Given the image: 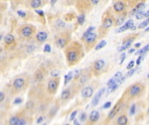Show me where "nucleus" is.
<instances>
[{"label": "nucleus", "mask_w": 149, "mask_h": 125, "mask_svg": "<svg viewBox=\"0 0 149 125\" xmlns=\"http://www.w3.org/2000/svg\"><path fill=\"white\" fill-rule=\"evenodd\" d=\"M78 57H79L78 51L74 48L72 49L69 48V50H67V51H66V58H67V61L71 65L75 63L78 60Z\"/></svg>", "instance_id": "nucleus-1"}, {"label": "nucleus", "mask_w": 149, "mask_h": 125, "mask_svg": "<svg viewBox=\"0 0 149 125\" xmlns=\"http://www.w3.org/2000/svg\"><path fill=\"white\" fill-rule=\"evenodd\" d=\"M34 33V29L31 25H24L20 29V35L23 38H30Z\"/></svg>", "instance_id": "nucleus-2"}, {"label": "nucleus", "mask_w": 149, "mask_h": 125, "mask_svg": "<svg viewBox=\"0 0 149 125\" xmlns=\"http://www.w3.org/2000/svg\"><path fill=\"white\" fill-rule=\"evenodd\" d=\"M59 79H51L48 82L47 88L50 93L54 94L57 91V89L59 87Z\"/></svg>", "instance_id": "nucleus-3"}, {"label": "nucleus", "mask_w": 149, "mask_h": 125, "mask_svg": "<svg viewBox=\"0 0 149 125\" xmlns=\"http://www.w3.org/2000/svg\"><path fill=\"white\" fill-rule=\"evenodd\" d=\"M142 86L140 84H134L130 87L129 89V94L131 97H136L140 94L142 91Z\"/></svg>", "instance_id": "nucleus-4"}, {"label": "nucleus", "mask_w": 149, "mask_h": 125, "mask_svg": "<svg viewBox=\"0 0 149 125\" xmlns=\"http://www.w3.org/2000/svg\"><path fill=\"white\" fill-rule=\"evenodd\" d=\"M25 81L24 80V78L18 77L13 81L12 85H13V89H15L16 91H20L25 87Z\"/></svg>", "instance_id": "nucleus-5"}, {"label": "nucleus", "mask_w": 149, "mask_h": 125, "mask_svg": "<svg viewBox=\"0 0 149 125\" xmlns=\"http://www.w3.org/2000/svg\"><path fill=\"white\" fill-rule=\"evenodd\" d=\"M93 94V89L90 86L85 87L81 91V96L85 98H89L92 96Z\"/></svg>", "instance_id": "nucleus-6"}, {"label": "nucleus", "mask_w": 149, "mask_h": 125, "mask_svg": "<svg viewBox=\"0 0 149 125\" xmlns=\"http://www.w3.org/2000/svg\"><path fill=\"white\" fill-rule=\"evenodd\" d=\"M105 91H106V89H105V88H102L101 90H99V91H98V92L95 95V97H93V99H92V106H96V105L98 103L99 100H100L101 96L104 94Z\"/></svg>", "instance_id": "nucleus-7"}, {"label": "nucleus", "mask_w": 149, "mask_h": 125, "mask_svg": "<svg viewBox=\"0 0 149 125\" xmlns=\"http://www.w3.org/2000/svg\"><path fill=\"white\" fill-rule=\"evenodd\" d=\"M121 103L120 102V103H118L117 104H116L114 107H113V109L112 110V111L109 113V115H108V118L109 119H112V118H113L115 116H116V114H117L120 110V108H121Z\"/></svg>", "instance_id": "nucleus-8"}, {"label": "nucleus", "mask_w": 149, "mask_h": 125, "mask_svg": "<svg viewBox=\"0 0 149 125\" xmlns=\"http://www.w3.org/2000/svg\"><path fill=\"white\" fill-rule=\"evenodd\" d=\"M47 37H48V35H47L46 32L40 31V32H39L36 35V39H37V41H39L40 43H43V42H45L47 39Z\"/></svg>", "instance_id": "nucleus-9"}, {"label": "nucleus", "mask_w": 149, "mask_h": 125, "mask_svg": "<svg viewBox=\"0 0 149 125\" xmlns=\"http://www.w3.org/2000/svg\"><path fill=\"white\" fill-rule=\"evenodd\" d=\"M113 24V19L112 17H106V19L103 20V24H102V26L106 29H109Z\"/></svg>", "instance_id": "nucleus-10"}, {"label": "nucleus", "mask_w": 149, "mask_h": 125, "mask_svg": "<svg viewBox=\"0 0 149 125\" xmlns=\"http://www.w3.org/2000/svg\"><path fill=\"white\" fill-rule=\"evenodd\" d=\"M132 41H134V38H129V39L126 40V41L124 42V44H123V46H121L120 48H119V49H118V50H119V51H123V50H126V49H128V48L131 46V44H132Z\"/></svg>", "instance_id": "nucleus-11"}, {"label": "nucleus", "mask_w": 149, "mask_h": 125, "mask_svg": "<svg viewBox=\"0 0 149 125\" xmlns=\"http://www.w3.org/2000/svg\"><path fill=\"white\" fill-rule=\"evenodd\" d=\"M89 119L92 122H96L99 119V112L97 110H92L89 116Z\"/></svg>", "instance_id": "nucleus-12"}, {"label": "nucleus", "mask_w": 149, "mask_h": 125, "mask_svg": "<svg viewBox=\"0 0 149 125\" xmlns=\"http://www.w3.org/2000/svg\"><path fill=\"white\" fill-rule=\"evenodd\" d=\"M113 9L115 10V11L121 12V11L125 9V5H124V3L121 2V1L116 2V3L113 5Z\"/></svg>", "instance_id": "nucleus-13"}, {"label": "nucleus", "mask_w": 149, "mask_h": 125, "mask_svg": "<svg viewBox=\"0 0 149 125\" xmlns=\"http://www.w3.org/2000/svg\"><path fill=\"white\" fill-rule=\"evenodd\" d=\"M66 43H67V40H66L65 38H59L56 40V45L61 49H63L66 45Z\"/></svg>", "instance_id": "nucleus-14"}, {"label": "nucleus", "mask_w": 149, "mask_h": 125, "mask_svg": "<svg viewBox=\"0 0 149 125\" xmlns=\"http://www.w3.org/2000/svg\"><path fill=\"white\" fill-rule=\"evenodd\" d=\"M104 66H105V61L102 59H99L94 63V69L96 70H100L101 69H103Z\"/></svg>", "instance_id": "nucleus-15"}, {"label": "nucleus", "mask_w": 149, "mask_h": 125, "mask_svg": "<svg viewBox=\"0 0 149 125\" xmlns=\"http://www.w3.org/2000/svg\"><path fill=\"white\" fill-rule=\"evenodd\" d=\"M42 5V1L41 0H31L30 6L32 9H37Z\"/></svg>", "instance_id": "nucleus-16"}, {"label": "nucleus", "mask_w": 149, "mask_h": 125, "mask_svg": "<svg viewBox=\"0 0 149 125\" xmlns=\"http://www.w3.org/2000/svg\"><path fill=\"white\" fill-rule=\"evenodd\" d=\"M71 97V90L70 89H65L61 93V98L63 100H67Z\"/></svg>", "instance_id": "nucleus-17"}, {"label": "nucleus", "mask_w": 149, "mask_h": 125, "mask_svg": "<svg viewBox=\"0 0 149 125\" xmlns=\"http://www.w3.org/2000/svg\"><path fill=\"white\" fill-rule=\"evenodd\" d=\"M34 78L38 82H40L44 79V73H43V71L41 69H38L36 71L35 74H34Z\"/></svg>", "instance_id": "nucleus-18"}, {"label": "nucleus", "mask_w": 149, "mask_h": 125, "mask_svg": "<svg viewBox=\"0 0 149 125\" xmlns=\"http://www.w3.org/2000/svg\"><path fill=\"white\" fill-rule=\"evenodd\" d=\"M96 38H97V34H95V33H91L88 37L86 38V44H93L94 42H95V40H96Z\"/></svg>", "instance_id": "nucleus-19"}, {"label": "nucleus", "mask_w": 149, "mask_h": 125, "mask_svg": "<svg viewBox=\"0 0 149 125\" xmlns=\"http://www.w3.org/2000/svg\"><path fill=\"white\" fill-rule=\"evenodd\" d=\"M128 122V119L126 116H120L117 119V123L118 125H126Z\"/></svg>", "instance_id": "nucleus-20"}, {"label": "nucleus", "mask_w": 149, "mask_h": 125, "mask_svg": "<svg viewBox=\"0 0 149 125\" xmlns=\"http://www.w3.org/2000/svg\"><path fill=\"white\" fill-rule=\"evenodd\" d=\"M14 40H15L14 36H13V35H11V34L6 35L5 37V38H4L5 43L7 44H12V43L14 42Z\"/></svg>", "instance_id": "nucleus-21"}, {"label": "nucleus", "mask_w": 149, "mask_h": 125, "mask_svg": "<svg viewBox=\"0 0 149 125\" xmlns=\"http://www.w3.org/2000/svg\"><path fill=\"white\" fill-rule=\"evenodd\" d=\"M95 30V27L94 26H92V27H89L88 28V30H86V32H84V34H83V36H82V39H86V38L88 37V36L91 34V33H92L93 32V30Z\"/></svg>", "instance_id": "nucleus-22"}, {"label": "nucleus", "mask_w": 149, "mask_h": 125, "mask_svg": "<svg viewBox=\"0 0 149 125\" xmlns=\"http://www.w3.org/2000/svg\"><path fill=\"white\" fill-rule=\"evenodd\" d=\"M19 121V116H11L9 120V125H18Z\"/></svg>", "instance_id": "nucleus-23"}, {"label": "nucleus", "mask_w": 149, "mask_h": 125, "mask_svg": "<svg viewBox=\"0 0 149 125\" xmlns=\"http://www.w3.org/2000/svg\"><path fill=\"white\" fill-rule=\"evenodd\" d=\"M73 77V71H70V72L67 74V75H65V85L67 84Z\"/></svg>", "instance_id": "nucleus-24"}, {"label": "nucleus", "mask_w": 149, "mask_h": 125, "mask_svg": "<svg viewBox=\"0 0 149 125\" xmlns=\"http://www.w3.org/2000/svg\"><path fill=\"white\" fill-rule=\"evenodd\" d=\"M89 79V77L87 75H82L80 77H79V83L81 84H85Z\"/></svg>", "instance_id": "nucleus-25"}, {"label": "nucleus", "mask_w": 149, "mask_h": 125, "mask_svg": "<svg viewBox=\"0 0 149 125\" xmlns=\"http://www.w3.org/2000/svg\"><path fill=\"white\" fill-rule=\"evenodd\" d=\"M144 7H145V4H144V3H140V4L136 6V8L132 11V13H134V12H136V11H139L142 10ZM132 15H134V14H132Z\"/></svg>", "instance_id": "nucleus-26"}, {"label": "nucleus", "mask_w": 149, "mask_h": 125, "mask_svg": "<svg viewBox=\"0 0 149 125\" xmlns=\"http://www.w3.org/2000/svg\"><path fill=\"white\" fill-rule=\"evenodd\" d=\"M106 45V41H101V42H99L98 44V45L96 46V50H100V49H102V48H104L105 46Z\"/></svg>", "instance_id": "nucleus-27"}, {"label": "nucleus", "mask_w": 149, "mask_h": 125, "mask_svg": "<svg viewBox=\"0 0 149 125\" xmlns=\"http://www.w3.org/2000/svg\"><path fill=\"white\" fill-rule=\"evenodd\" d=\"M84 22H85V15L81 14L80 16L78 17V24L82 25L83 24H84Z\"/></svg>", "instance_id": "nucleus-28"}, {"label": "nucleus", "mask_w": 149, "mask_h": 125, "mask_svg": "<svg viewBox=\"0 0 149 125\" xmlns=\"http://www.w3.org/2000/svg\"><path fill=\"white\" fill-rule=\"evenodd\" d=\"M116 83H117V80H116L114 77H112V78H111V79L108 81L107 86H108V88H111V87H112L113 85H115Z\"/></svg>", "instance_id": "nucleus-29"}, {"label": "nucleus", "mask_w": 149, "mask_h": 125, "mask_svg": "<svg viewBox=\"0 0 149 125\" xmlns=\"http://www.w3.org/2000/svg\"><path fill=\"white\" fill-rule=\"evenodd\" d=\"M59 110V106H54L53 108L50 110V112H49V116H53L56 113H57V110Z\"/></svg>", "instance_id": "nucleus-30"}, {"label": "nucleus", "mask_w": 149, "mask_h": 125, "mask_svg": "<svg viewBox=\"0 0 149 125\" xmlns=\"http://www.w3.org/2000/svg\"><path fill=\"white\" fill-rule=\"evenodd\" d=\"M145 15H146L145 12L140 11H138V12L136 13V19H142L143 17H145Z\"/></svg>", "instance_id": "nucleus-31"}, {"label": "nucleus", "mask_w": 149, "mask_h": 125, "mask_svg": "<svg viewBox=\"0 0 149 125\" xmlns=\"http://www.w3.org/2000/svg\"><path fill=\"white\" fill-rule=\"evenodd\" d=\"M125 25L126 26V28L129 30V29H132V27H134V21H132V20H128L126 24H125Z\"/></svg>", "instance_id": "nucleus-32"}, {"label": "nucleus", "mask_w": 149, "mask_h": 125, "mask_svg": "<svg viewBox=\"0 0 149 125\" xmlns=\"http://www.w3.org/2000/svg\"><path fill=\"white\" fill-rule=\"evenodd\" d=\"M148 24H149V17H148V19H147L146 21L142 22V23L139 25V28H140V29L145 28V27H146V25H148Z\"/></svg>", "instance_id": "nucleus-33"}, {"label": "nucleus", "mask_w": 149, "mask_h": 125, "mask_svg": "<svg viewBox=\"0 0 149 125\" xmlns=\"http://www.w3.org/2000/svg\"><path fill=\"white\" fill-rule=\"evenodd\" d=\"M135 71H136V69H129V71L126 73V77L128 78V77H132V75H134V73H135Z\"/></svg>", "instance_id": "nucleus-34"}, {"label": "nucleus", "mask_w": 149, "mask_h": 125, "mask_svg": "<svg viewBox=\"0 0 149 125\" xmlns=\"http://www.w3.org/2000/svg\"><path fill=\"white\" fill-rule=\"evenodd\" d=\"M113 77L117 80V82H118V80H120L122 77V72H121V71H118V72L113 76Z\"/></svg>", "instance_id": "nucleus-35"}, {"label": "nucleus", "mask_w": 149, "mask_h": 125, "mask_svg": "<svg viewBox=\"0 0 149 125\" xmlns=\"http://www.w3.org/2000/svg\"><path fill=\"white\" fill-rule=\"evenodd\" d=\"M125 21V17H120V19H117V22H116V25H121Z\"/></svg>", "instance_id": "nucleus-36"}, {"label": "nucleus", "mask_w": 149, "mask_h": 125, "mask_svg": "<svg viewBox=\"0 0 149 125\" xmlns=\"http://www.w3.org/2000/svg\"><path fill=\"white\" fill-rule=\"evenodd\" d=\"M134 64H135V62H134V60L130 61V62H129V63H128V64H127V66H126V69H132V68H134Z\"/></svg>", "instance_id": "nucleus-37"}, {"label": "nucleus", "mask_w": 149, "mask_h": 125, "mask_svg": "<svg viewBox=\"0 0 149 125\" xmlns=\"http://www.w3.org/2000/svg\"><path fill=\"white\" fill-rule=\"evenodd\" d=\"M33 107H34V103H33L32 101H29V102H27V103H26V108H27V109L31 110V109L33 108Z\"/></svg>", "instance_id": "nucleus-38"}, {"label": "nucleus", "mask_w": 149, "mask_h": 125, "mask_svg": "<svg viewBox=\"0 0 149 125\" xmlns=\"http://www.w3.org/2000/svg\"><path fill=\"white\" fill-rule=\"evenodd\" d=\"M51 76H52L53 77H58L59 76V70H56V69L53 70L52 73H51Z\"/></svg>", "instance_id": "nucleus-39"}, {"label": "nucleus", "mask_w": 149, "mask_h": 125, "mask_svg": "<svg viewBox=\"0 0 149 125\" xmlns=\"http://www.w3.org/2000/svg\"><path fill=\"white\" fill-rule=\"evenodd\" d=\"M135 110H136V105L135 104H132L131 106V109H130V114L131 115H134L135 113Z\"/></svg>", "instance_id": "nucleus-40"}, {"label": "nucleus", "mask_w": 149, "mask_h": 125, "mask_svg": "<svg viewBox=\"0 0 149 125\" xmlns=\"http://www.w3.org/2000/svg\"><path fill=\"white\" fill-rule=\"evenodd\" d=\"M77 113H78V111L75 110V111H73V112L71 114V116H70V121H74V119H75V117H76V116H77Z\"/></svg>", "instance_id": "nucleus-41"}, {"label": "nucleus", "mask_w": 149, "mask_h": 125, "mask_svg": "<svg viewBox=\"0 0 149 125\" xmlns=\"http://www.w3.org/2000/svg\"><path fill=\"white\" fill-rule=\"evenodd\" d=\"M18 125H26V121L25 118H19Z\"/></svg>", "instance_id": "nucleus-42"}, {"label": "nucleus", "mask_w": 149, "mask_h": 125, "mask_svg": "<svg viewBox=\"0 0 149 125\" xmlns=\"http://www.w3.org/2000/svg\"><path fill=\"white\" fill-rule=\"evenodd\" d=\"M79 119H80V121H82V122L86 121V113H82V114L80 115Z\"/></svg>", "instance_id": "nucleus-43"}, {"label": "nucleus", "mask_w": 149, "mask_h": 125, "mask_svg": "<svg viewBox=\"0 0 149 125\" xmlns=\"http://www.w3.org/2000/svg\"><path fill=\"white\" fill-rule=\"evenodd\" d=\"M51 46H50L49 44H45V50H44V51L45 52H51Z\"/></svg>", "instance_id": "nucleus-44"}, {"label": "nucleus", "mask_w": 149, "mask_h": 125, "mask_svg": "<svg viewBox=\"0 0 149 125\" xmlns=\"http://www.w3.org/2000/svg\"><path fill=\"white\" fill-rule=\"evenodd\" d=\"M35 50V46L34 45H29L28 47H27V51L30 53V52H32L33 50Z\"/></svg>", "instance_id": "nucleus-45"}, {"label": "nucleus", "mask_w": 149, "mask_h": 125, "mask_svg": "<svg viewBox=\"0 0 149 125\" xmlns=\"http://www.w3.org/2000/svg\"><path fill=\"white\" fill-rule=\"evenodd\" d=\"M143 58H144V55H140V56L138 58V59H137V61H136V64H137V65H140V64L141 60H142Z\"/></svg>", "instance_id": "nucleus-46"}, {"label": "nucleus", "mask_w": 149, "mask_h": 125, "mask_svg": "<svg viewBox=\"0 0 149 125\" xmlns=\"http://www.w3.org/2000/svg\"><path fill=\"white\" fill-rule=\"evenodd\" d=\"M111 106H112V103H111V102H107V103H106L104 104L103 108H104V109H108V108H110Z\"/></svg>", "instance_id": "nucleus-47"}, {"label": "nucleus", "mask_w": 149, "mask_h": 125, "mask_svg": "<svg viewBox=\"0 0 149 125\" xmlns=\"http://www.w3.org/2000/svg\"><path fill=\"white\" fill-rule=\"evenodd\" d=\"M21 103H22V99L19 98V97L16 98V99L14 100V104H20Z\"/></svg>", "instance_id": "nucleus-48"}, {"label": "nucleus", "mask_w": 149, "mask_h": 125, "mask_svg": "<svg viewBox=\"0 0 149 125\" xmlns=\"http://www.w3.org/2000/svg\"><path fill=\"white\" fill-rule=\"evenodd\" d=\"M4 99H5V93L1 91V93H0V103H3Z\"/></svg>", "instance_id": "nucleus-49"}, {"label": "nucleus", "mask_w": 149, "mask_h": 125, "mask_svg": "<svg viewBox=\"0 0 149 125\" xmlns=\"http://www.w3.org/2000/svg\"><path fill=\"white\" fill-rule=\"evenodd\" d=\"M125 59H126V53H122V54H121V58H120V64L123 63Z\"/></svg>", "instance_id": "nucleus-50"}, {"label": "nucleus", "mask_w": 149, "mask_h": 125, "mask_svg": "<svg viewBox=\"0 0 149 125\" xmlns=\"http://www.w3.org/2000/svg\"><path fill=\"white\" fill-rule=\"evenodd\" d=\"M18 14H19V16H20V17H25L26 15H25V13L24 12V11H18Z\"/></svg>", "instance_id": "nucleus-51"}, {"label": "nucleus", "mask_w": 149, "mask_h": 125, "mask_svg": "<svg viewBox=\"0 0 149 125\" xmlns=\"http://www.w3.org/2000/svg\"><path fill=\"white\" fill-rule=\"evenodd\" d=\"M99 2V0H91V3L93 5H97Z\"/></svg>", "instance_id": "nucleus-52"}, {"label": "nucleus", "mask_w": 149, "mask_h": 125, "mask_svg": "<svg viewBox=\"0 0 149 125\" xmlns=\"http://www.w3.org/2000/svg\"><path fill=\"white\" fill-rule=\"evenodd\" d=\"M43 121H44V117H43V116H39V119L37 120V123H39H39H41Z\"/></svg>", "instance_id": "nucleus-53"}, {"label": "nucleus", "mask_w": 149, "mask_h": 125, "mask_svg": "<svg viewBox=\"0 0 149 125\" xmlns=\"http://www.w3.org/2000/svg\"><path fill=\"white\" fill-rule=\"evenodd\" d=\"M36 12L39 15V16H44V12L42 11H36Z\"/></svg>", "instance_id": "nucleus-54"}, {"label": "nucleus", "mask_w": 149, "mask_h": 125, "mask_svg": "<svg viewBox=\"0 0 149 125\" xmlns=\"http://www.w3.org/2000/svg\"><path fill=\"white\" fill-rule=\"evenodd\" d=\"M56 2H57V0H51V5H52V6H53V5L56 4Z\"/></svg>", "instance_id": "nucleus-55"}, {"label": "nucleus", "mask_w": 149, "mask_h": 125, "mask_svg": "<svg viewBox=\"0 0 149 125\" xmlns=\"http://www.w3.org/2000/svg\"><path fill=\"white\" fill-rule=\"evenodd\" d=\"M134 51H135V49H131V50H129L128 53H129V54H131V53H132V52H134Z\"/></svg>", "instance_id": "nucleus-56"}, {"label": "nucleus", "mask_w": 149, "mask_h": 125, "mask_svg": "<svg viewBox=\"0 0 149 125\" xmlns=\"http://www.w3.org/2000/svg\"><path fill=\"white\" fill-rule=\"evenodd\" d=\"M145 49H146V52H147V51H149V44H148L147 45H146V46H145Z\"/></svg>", "instance_id": "nucleus-57"}, {"label": "nucleus", "mask_w": 149, "mask_h": 125, "mask_svg": "<svg viewBox=\"0 0 149 125\" xmlns=\"http://www.w3.org/2000/svg\"><path fill=\"white\" fill-rule=\"evenodd\" d=\"M145 17H149V10L146 12V15H145Z\"/></svg>", "instance_id": "nucleus-58"}, {"label": "nucleus", "mask_w": 149, "mask_h": 125, "mask_svg": "<svg viewBox=\"0 0 149 125\" xmlns=\"http://www.w3.org/2000/svg\"><path fill=\"white\" fill-rule=\"evenodd\" d=\"M135 47H136V48L140 47V44H139V43H138V44H135Z\"/></svg>", "instance_id": "nucleus-59"}, {"label": "nucleus", "mask_w": 149, "mask_h": 125, "mask_svg": "<svg viewBox=\"0 0 149 125\" xmlns=\"http://www.w3.org/2000/svg\"><path fill=\"white\" fill-rule=\"evenodd\" d=\"M74 124H75V125H80V124H79V123H78L77 121H74Z\"/></svg>", "instance_id": "nucleus-60"}, {"label": "nucleus", "mask_w": 149, "mask_h": 125, "mask_svg": "<svg viewBox=\"0 0 149 125\" xmlns=\"http://www.w3.org/2000/svg\"><path fill=\"white\" fill-rule=\"evenodd\" d=\"M147 77H148V78H149V73H148V76H147Z\"/></svg>", "instance_id": "nucleus-61"}, {"label": "nucleus", "mask_w": 149, "mask_h": 125, "mask_svg": "<svg viewBox=\"0 0 149 125\" xmlns=\"http://www.w3.org/2000/svg\"><path fill=\"white\" fill-rule=\"evenodd\" d=\"M42 125H46V124H45V123H44V124H42Z\"/></svg>", "instance_id": "nucleus-62"}, {"label": "nucleus", "mask_w": 149, "mask_h": 125, "mask_svg": "<svg viewBox=\"0 0 149 125\" xmlns=\"http://www.w3.org/2000/svg\"><path fill=\"white\" fill-rule=\"evenodd\" d=\"M148 113H149V109H148Z\"/></svg>", "instance_id": "nucleus-63"}, {"label": "nucleus", "mask_w": 149, "mask_h": 125, "mask_svg": "<svg viewBox=\"0 0 149 125\" xmlns=\"http://www.w3.org/2000/svg\"><path fill=\"white\" fill-rule=\"evenodd\" d=\"M65 125H69V124H65Z\"/></svg>", "instance_id": "nucleus-64"}]
</instances>
